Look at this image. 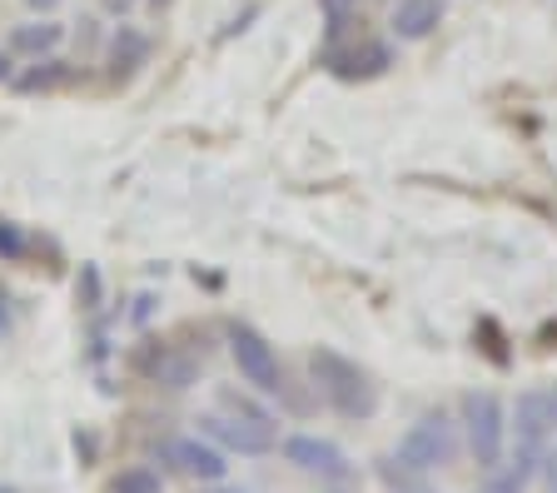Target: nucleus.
Segmentation results:
<instances>
[{
	"label": "nucleus",
	"instance_id": "nucleus-1",
	"mask_svg": "<svg viewBox=\"0 0 557 493\" xmlns=\"http://www.w3.org/2000/svg\"><path fill=\"white\" fill-rule=\"evenodd\" d=\"M309 374H313L319 399H324L338 419H373V414H379V384H373L348 354L319 344V349H309Z\"/></svg>",
	"mask_w": 557,
	"mask_h": 493
},
{
	"label": "nucleus",
	"instance_id": "nucleus-2",
	"mask_svg": "<svg viewBox=\"0 0 557 493\" xmlns=\"http://www.w3.org/2000/svg\"><path fill=\"white\" fill-rule=\"evenodd\" d=\"M463 429H468V448H473L478 469H498L503 448H508V409L493 389H473L463 394Z\"/></svg>",
	"mask_w": 557,
	"mask_h": 493
},
{
	"label": "nucleus",
	"instance_id": "nucleus-3",
	"mask_svg": "<svg viewBox=\"0 0 557 493\" xmlns=\"http://www.w3.org/2000/svg\"><path fill=\"white\" fill-rule=\"evenodd\" d=\"M453 454H458V429H453V419L443 409L423 414V419L398 439V458L418 473H433V469H443V464H453Z\"/></svg>",
	"mask_w": 557,
	"mask_h": 493
},
{
	"label": "nucleus",
	"instance_id": "nucleus-4",
	"mask_svg": "<svg viewBox=\"0 0 557 493\" xmlns=\"http://www.w3.org/2000/svg\"><path fill=\"white\" fill-rule=\"evenodd\" d=\"M508 429H512V444L522 454H547V444L557 439V389H522L518 404L508 414Z\"/></svg>",
	"mask_w": 557,
	"mask_h": 493
},
{
	"label": "nucleus",
	"instance_id": "nucleus-5",
	"mask_svg": "<svg viewBox=\"0 0 557 493\" xmlns=\"http://www.w3.org/2000/svg\"><path fill=\"white\" fill-rule=\"evenodd\" d=\"M230 354H234V365H239L244 384H255L259 394H284V369H278V354H274V344H269L255 324L234 319V324H230Z\"/></svg>",
	"mask_w": 557,
	"mask_h": 493
},
{
	"label": "nucleus",
	"instance_id": "nucleus-6",
	"mask_svg": "<svg viewBox=\"0 0 557 493\" xmlns=\"http://www.w3.org/2000/svg\"><path fill=\"white\" fill-rule=\"evenodd\" d=\"M230 409H234L230 419H224V414H209V419H199L224 448H234V454H269V448L278 444L274 419H269V414L249 409L244 399H230Z\"/></svg>",
	"mask_w": 557,
	"mask_h": 493
},
{
	"label": "nucleus",
	"instance_id": "nucleus-7",
	"mask_svg": "<svg viewBox=\"0 0 557 493\" xmlns=\"http://www.w3.org/2000/svg\"><path fill=\"white\" fill-rule=\"evenodd\" d=\"M324 65L334 81H379L394 65V46L373 36H354V40H329L324 46Z\"/></svg>",
	"mask_w": 557,
	"mask_h": 493
},
{
	"label": "nucleus",
	"instance_id": "nucleus-8",
	"mask_svg": "<svg viewBox=\"0 0 557 493\" xmlns=\"http://www.w3.org/2000/svg\"><path fill=\"white\" fill-rule=\"evenodd\" d=\"M284 458H289L299 473H313L324 483H344L354 479V458L334 444V439H319V434H289L284 439Z\"/></svg>",
	"mask_w": 557,
	"mask_h": 493
},
{
	"label": "nucleus",
	"instance_id": "nucleus-9",
	"mask_svg": "<svg viewBox=\"0 0 557 493\" xmlns=\"http://www.w3.org/2000/svg\"><path fill=\"white\" fill-rule=\"evenodd\" d=\"M164 464H174L185 479H199V483H220L230 473L224 454L214 444H205V439H170L164 444Z\"/></svg>",
	"mask_w": 557,
	"mask_h": 493
},
{
	"label": "nucleus",
	"instance_id": "nucleus-10",
	"mask_svg": "<svg viewBox=\"0 0 557 493\" xmlns=\"http://www.w3.org/2000/svg\"><path fill=\"white\" fill-rule=\"evenodd\" d=\"M443 25V0H394L388 11V30L398 40H429Z\"/></svg>",
	"mask_w": 557,
	"mask_h": 493
},
{
	"label": "nucleus",
	"instance_id": "nucleus-11",
	"mask_svg": "<svg viewBox=\"0 0 557 493\" xmlns=\"http://www.w3.org/2000/svg\"><path fill=\"white\" fill-rule=\"evenodd\" d=\"M60 40H65V25L60 21H30V25H15L11 30V50L15 56H30V60L55 56Z\"/></svg>",
	"mask_w": 557,
	"mask_h": 493
},
{
	"label": "nucleus",
	"instance_id": "nucleus-12",
	"mask_svg": "<svg viewBox=\"0 0 557 493\" xmlns=\"http://www.w3.org/2000/svg\"><path fill=\"white\" fill-rule=\"evenodd\" d=\"M145 60H150V36H145V30H135V25H120L115 40H110V71H115V81L135 75Z\"/></svg>",
	"mask_w": 557,
	"mask_h": 493
},
{
	"label": "nucleus",
	"instance_id": "nucleus-13",
	"mask_svg": "<svg viewBox=\"0 0 557 493\" xmlns=\"http://www.w3.org/2000/svg\"><path fill=\"white\" fill-rule=\"evenodd\" d=\"M70 75H75V71H70L65 60L40 56L30 71L15 75V90H25V95H35V90H60V85H70Z\"/></svg>",
	"mask_w": 557,
	"mask_h": 493
},
{
	"label": "nucleus",
	"instance_id": "nucleus-14",
	"mask_svg": "<svg viewBox=\"0 0 557 493\" xmlns=\"http://www.w3.org/2000/svg\"><path fill=\"white\" fill-rule=\"evenodd\" d=\"M537 469H543V458H537V454H522V448H518L508 469H503V464L493 469V493H528V483H533Z\"/></svg>",
	"mask_w": 557,
	"mask_h": 493
},
{
	"label": "nucleus",
	"instance_id": "nucleus-15",
	"mask_svg": "<svg viewBox=\"0 0 557 493\" xmlns=\"http://www.w3.org/2000/svg\"><path fill=\"white\" fill-rule=\"evenodd\" d=\"M150 374L160 379L164 389H189L195 384V374H199V365L189 359V354H174V349H160V359L150 365Z\"/></svg>",
	"mask_w": 557,
	"mask_h": 493
},
{
	"label": "nucleus",
	"instance_id": "nucleus-16",
	"mask_svg": "<svg viewBox=\"0 0 557 493\" xmlns=\"http://www.w3.org/2000/svg\"><path fill=\"white\" fill-rule=\"evenodd\" d=\"M379 479H383V489L388 493H429V479H423L418 469H408L404 458H383Z\"/></svg>",
	"mask_w": 557,
	"mask_h": 493
},
{
	"label": "nucleus",
	"instance_id": "nucleus-17",
	"mask_svg": "<svg viewBox=\"0 0 557 493\" xmlns=\"http://www.w3.org/2000/svg\"><path fill=\"white\" fill-rule=\"evenodd\" d=\"M319 11H324L329 40H344L348 30L359 25V0H319Z\"/></svg>",
	"mask_w": 557,
	"mask_h": 493
},
{
	"label": "nucleus",
	"instance_id": "nucleus-18",
	"mask_svg": "<svg viewBox=\"0 0 557 493\" xmlns=\"http://www.w3.org/2000/svg\"><path fill=\"white\" fill-rule=\"evenodd\" d=\"M110 493H164V479L154 469H145V464H135V469H125L110 483Z\"/></svg>",
	"mask_w": 557,
	"mask_h": 493
},
{
	"label": "nucleus",
	"instance_id": "nucleus-19",
	"mask_svg": "<svg viewBox=\"0 0 557 493\" xmlns=\"http://www.w3.org/2000/svg\"><path fill=\"white\" fill-rule=\"evenodd\" d=\"M25 255H30V239L11 220H0V259H25Z\"/></svg>",
	"mask_w": 557,
	"mask_h": 493
},
{
	"label": "nucleus",
	"instance_id": "nucleus-20",
	"mask_svg": "<svg viewBox=\"0 0 557 493\" xmlns=\"http://www.w3.org/2000/svg\"><path fill=\"white\" fill-rule=\"evenodd\" d=\"M543 479H547V493H557V448L543 454Z\"/></svg>",
	"mask_w": 557,
	"mask_h": 493
},
{
	"label": "nucleus",
	"instance_id": "nucleus-21",
	"mask_svg": "<svg viewBox=\"0 0 557 493\" xmlns=\"http://www.w3.org/2000/svg\"><path fill=\"white\" fill-rule=\"evenodd\" d=\"M25 5H30V11H46V15H50V11L60 5V0H25Z\"/></svg>",
	"mask_w": 557,
	"mask_h": 493
},
{
	"label": "nucleus",
	"instance_id": "nucleus-22",
	"mask_svg": "<svg viewBox=\"0 0 557 493\" xmlns=\"http://www.w3.org/2000/svg\"><path fill=\"white\" fill-rule=\"evenodd\" d=\"M5 81H15V71H11V56H0V85Z\"/></svg>",
	"mask_w": 557,
	"mask_h": 493
},
{
	"label": "nucleus",
	"instance_id": "nucleus-23",
	"mask_svg": "<svg viewBox=\"0 0 557 493\" xmlns=\"http://www.w3.org/2000/svg\"><path fill=\"white\" fill-rule=\"evenodd\" d=\"M5 329H11V315H5V299H0V334H5Z\"/></svg>",
	"mask_w": 557,
	"mask_h": 493
},
{
	"label": "nucleus",
	"instance_id": "nucleus-24",
	"mask_svg": "<svg viewBox=\"0 0 557 493\" xmlns=\"http://www.w3.org/2000/svg\"><path fill=\"white\" fill-rule=\"evenodd\" d=\"M150 5H154V11H164V5H174V0H150Z\"/></svg>",
	"mask_w": 557,
	"mask_h": 493
},
{
	"label": "nucleus",
	"instance_id": "nucleus-25",
	"mask_svg": "<svg viewBox=\"0 0 557 493\" xmlns=\"http://www.w3.org/2000/svg\"><path fill=\"white\" fill-rule=\"evenodd\" d=\"M220 493H244V489H220Z\"/></svg>",
	"mask_w": 557,
	"mask_h": 493
},
{
	"label": "nucleus",
	"instance_id": "nucleus-26",
	"mask_svg": "<svg viewBox=\"0 0 557 493\" xmlns=\"http://www.w3.org/2000/svg\"><path fill=\"white\" fill-rule=\"evenodd\" d=\"M334 493H344V489H334Z\"/></svg>",
	"mask_w": 557,
	"mask_h": 493
}]
</instances>
